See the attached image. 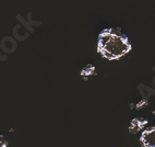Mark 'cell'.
<instances>
[{"mask_svg": "<svg viewBox=\"0 0 155 147\" xmlns=\"http://www.w3.org/2000/svg\"><path fill=\"white\" fill-rule=\"evenodd\" d=\"M131 44L128 37L119 30L106 29L98 35L97 51L107 59H118L130 52Z\"/></svg>", "mask_w": 155, "mask_h": 147, "instance_id": "1", "label": "cell"}, {"mask_svg": "<svg viewBox=\"0 0 155 147\" xmlns=\"http://www.w3.org/2000/svg\"><path fill=\"white\" fill-rule=\"evenodd\" d=\"M140 139L143 147H155V128L144 131Z\"/></svg>", "mask_w": 155, "mask_h": 147, "instance_id": "2", "label": "cell"}]
</instances>
